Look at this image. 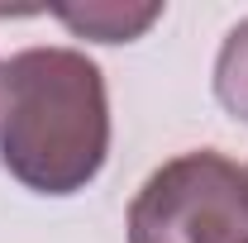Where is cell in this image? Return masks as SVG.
Returning <instances> with one entry per match:
<instances>
[{
    "label": "cell",
    "instance_id": "obj_1",
    "mask_svg": "<svg viewBox=\"0 0 248 243\" xmlns=\"http://www.w3.org/2000/svg\"><path fill=\"white\" fill-rule=\"evenodd\" d=\"M110 157L105 72L77 48L0 58V162L38 196H77Z\"/></svg>",
    "mask_w": 248,
    "mask_h": 243
},
{
    "label": "cell",
    "instance_id": "obj_2",
    "mask_svg": "<svg viewBox=\"0 0 248 243\" xmlns=\"http://www.w3.org/2000/svg\"><path fill=\"white\" fill-rule=\"evenodd\" d=\"M129 243H248V167L215 148L177 152L129 200Z\"/></svg>",
    "mask_w": 248,
    "mask_h": 243
},
{
    "label": "cell",
    "instance_id": "obj_3",
    "mask_svg": "<svg viewBox=\"0 0 248 243\" xmlns=\"http://www.w3.org/2000/svg\"><path fill=\"white\" fill-rule=\"evenodd\" d=\"M62 24L95 43H129L143 29L162 19V5H120V0H91V5H58L53 10Z\"/></svg>",
    "mask_w": 248,
    "mask_h": 243
},
{
    "label": "cell",
    "instance_id": "obj_4",
    "mask_svg": "<svg viewBox=\"0 0 248 243\" xmlns=\"http://www.w3.org/2000/svg\"><path fill=\"white\" fill-rule=\"evenodd\" d=\"M215 95L219 105L248 124V19H239L234 29L224 33L215 58Z\"/></svg>",
    "mask_w": 248,
    "mask_h": 243
}]
</instances>
